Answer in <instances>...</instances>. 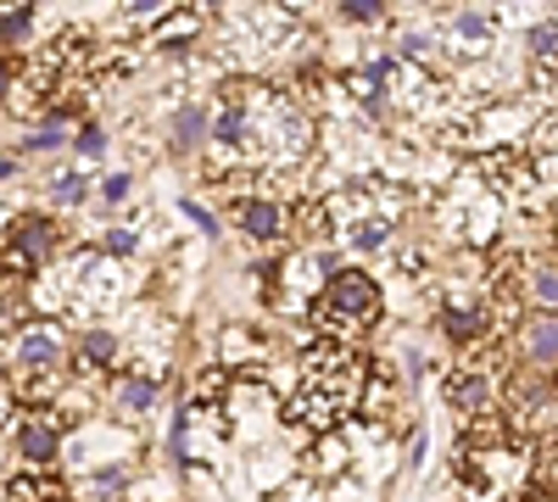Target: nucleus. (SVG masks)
Masks as SVG:
<instances>
[{"mask_svg":"<svg viewBox=\"0 0 558 502\" xmlns=\"http://www.w3.org/2000/svg\"><path fill=\"white\" fill-rule=\"evenodd\" d=\"M375 313H380L375 273L336 268L330 280H324L318 302H313V325H318L324 335H352V330H363V325H375Z\"/></svg>","mask_w":558,"mask_h":502,"instance_id":"obj_1","label":"nucleus"},{"mask_svg":"<svg viewBox=\"0 0 558 502\" xmlns=\"http://www.w3.org/2000/svg\"><path fill=\"white\" fill-rule=\"evenodd\" d=\"M62 246V230H57V218H45V212H23L12 218V230H7V280H17V268H45L57 257Z\"/></svg>","mask_w":558,"mask_h":502,"instance_id":"obj_2","label":"nucleus"},{"mask_svg":"<svg viewBox=\"0 0 558 502\" xmlns=\"http://www.w3.org/2000/svg\"><path fill=\"white\" fill-rule=\"evenodd\" d=\"M62 357H68V341H62L57 325L23 330V341H12V363H23V375H39V380H57Z\"/></svg>","mask_w":558,"mask_h":502,"instance_id":"obj_3","label":"nucleus"},{"mask_svg":"<svg viewBox=\"0 0 558 502\" xmlns=\"http://www.w3.org/2000/svg\"><path fill=\"white\" fill-rule=\"evenodd\" d=\"M12 446L23 452L28 469L57 464V452H62V419H23V425L12 430Z\"/></svg>","mask_w":558,"mask_h":502,"instance_id":"obj_4","label":"nucleus"},{"mask_svg":"<svg viewBox=\"0 0 558 502\" xmlns=\"http://www.w3.org/2000/svg\"><path fill=\"white\" fill-rule=\"evenodd\" d=\"M492 375L486 369H470V363H463V369H452L447 375V402L458 407L463 419H481V414H492Z\"/></svg>","mask_w":558,"mask_h":502,"instance_id":"obj_5","label":"nucleus"},{"mask_svg":"<svg viewBox=\"0 0 558 502\" xmlns=\"http://www.w3.org/2000/svg\"><path fill=\"white\" fill-rule=\"evenodd\" d=\"M520 352L531 369H558V313H536L520 325Z\"/></svg>","mask_w":558,"mask_h":502,"instance_id":"obj_6","label":"nucleus"},{"mask_svg":"<svg viewBox=\"0 0 558 502\" xmlns=\"http://www.w3.org/2000/svg\"><path fill=\"white\" fill-rule=\"evenodd\" d=\"M235 223H241L252 241H274V235H286V201H274V196H241L235 201Z\"/></svg>","mask_w":558,"mask_h":502,"instance_id":"obj_7","label":"nucleus"},{"mask_svg":"<svg viewBox=\"0 0 558 502\" xmlns=\"http://www.w3.org/2000/svg\"><path fill=\"white\" fill-rule=\"evenodd\" d=\"M441 330H447L452 346H481V341L497 330V318H492L486 302H475V307H447V313H441Z\"/></svg>","mask_w":558,"mask_h":502,"instance_id":"obj_8","label":"nucleus"},{"mask_svg":"<svg viewBox=\"0 0 558 502\" xmlns=\"http://www.w3.org/2000/svg\"><path fill=\"white\" fill-rule=\"evenodd\" d=\"M475 173L492 179V191H531L536 185V168L525 157H514V151H486L475 162Z\"/></svg>","mask_w":558,"mask_h":502,"instance_id":"obj_9","label":"nucleus"},{"mask_svg":"<svg viewBox=\"0 0 558 502\" xmlns=\"http://www.w3.org/2000/svg\"><path fill=\"white\" fill-rule=\"evenodd\" d=\"M168 134H173V151H196L202 140H213V118H207V107H196V101H184L179 112H173V123H168Z\"/></svg>","mask_w":558,"mask_h":502,"instance_id":"obj_10","label":"nucleus"},{"mask_svg":"<svg viewBox=\"0 0 558 502\" xmlns=\"http://www.w3.org/2000/svg\"><path fill=\"white\" fill-rule=\"evenodd\" d=\"M520 285H525V296H531L542 313H558V262H531V268L520 273Z\"/></svg>","mask_w":558,"mask_h":502,"instance_id":"obj_11","label":"nucleus"},{"mask_svg":"<svg viewBox=\"0 0 558 502\" xmlns=\"http://www.w3.org/2000/svg\"><path fill=\"white\" fill-rule=\"evenodd\" d=\"M73 357H78V369H89V375H96V369H107V363L118 357V341H112V330H84Z\"/></svg>","mask_w":558,"mask_h":502,"instance_id":"obj_12","label":"nucleus"},{"mask_svg":"<svg viewBox=\"0 0 558 502\" xmlns=\"http://www.w3.org/2000/svg\"><path fill=\"white\" fill-rule=\"evenodd\" d=\"M347 464H352V446H347L341 430H330V436L313 441V469H318V475H341Z\"/></svg>","mask_w":558,"mask_h":502,"instance_id":"obj_13","label":"nucleus"},{"mask_svg":"<svg viewBox=\"0 0 558 502\" xmlns=\"http://www.w3.org/2000/svg\"><path fill=\"white\" fill-rule=\"evenodd\" d=\"M7 502H68V491L57 480H34V475H12L7 480Z\"/></svg>","mask_w":558,"mask_h":502,"instance_id":"obj_14","label":"nucleus"},{"mask_svg":"<svg viewBox=\"0 0 558 502\" xmlns=\"http://www.w3.org/2000/svg\"><path fill=\"white\" fill-rule=\"evenodd\" d=\"M151 402H157V380H151V375H129V380H118V407H129V414H146Z\"/></svg>","mask_w":558,"mask_h":502,"instance_id":"obj_15","label":"nucleus"},{"mask_svg":"<svg viewBox=\"0 0 558 502\" xmlns=\"http://www.w3.org/2000/svg\"><path fill=\"white\" fill-rule=\"evenodd\" d=\"M202 28V12H173L157 34H151V45H157V51H162V45H179V39H191Z\"/></svg>","mask_w":558,"mask_h":502,"instance_id":"obj_16","label":"nucleus"},{"mask_svg":"<svg viewBox=\"0 0 558 502\" xmlns=\"http://www.w3.org/2000/svg\"><path fill=\"white\" fill-rule=\"evenodd\" d=\"M531 57H536V68H553L558 62V17H547V23L531 28Z\"/></svg>","mask_w":558,"mask_h":502,"instance_id":"obj_17","label":"nucleus"},{"mask_svg":"<svg viewBox=\"0 0 558 502\" xmlns=\"http://www.w3.org/2000/svg\"><path fill=\"white\" fill-rule=\"evenodd\" d=\"M28 28H34V12L28 7H7V17H0V45L17 51V45L28 39Z\"/></svg>","mask_w":558,"mask_h":502,"instance_id":"obj_18","label":"nucleus"},{"mask_svg":"<svg viewBox=\"0 0 558 502\" xmlns=\"http://www.w3.org/2000/svg\"><path fill=\"white\" fill-rule=\"evenodd\" d=\"M84 185H89L84 173H57V185H51V196H57L62 207H78V201H84Z\"/></svg>","mask_w":558,"mask_h":502,"instance_id":"obj_19","label":"nucleus"},{"mask_svg":"<svg viewBox=\"0 0 558 502\" xmlns=\"http://www.w3.org/2000/svg\"><path fill=\"white\" fill-rule=\"evenodd\" d=\"M386 241H391V223H386V218L357 223V235H352V246H363V252H375V246H386Z\"/></svg>","mask_w":558,"mask_h":502,"instance_id":"obj_20","label":"nucleus"},{"mask_svg":"<svg viewBox=\"0 0 558 502\" xmlns=\"http://www.w3.org/2000/svg\"><path fill=\"white\" fill-rule=\"evenodd\" d=\"M241 352L252 357V352H257V341H252L246 330H223V363H241Z\"/></svg>","mask_w":558,"mask_h":502,"instance_id":"obj_21","label":"nucleus"},{"mask_svg":"<svg viewBox=\"0 0 558 502\" xmlns=\"http://www.w3.org/2000/svg\"><path fill=\"white\" fill-rule=\"evenodd\" d=\"M352 23H380L386 17V7H380V0H347V7H341Z\"/></svg>","mask_w":558,"mask_h":502,"instance_id":"obj_22","label":"nucleus"},{"mask_svg":"<svg viewBox=\"0 0 558 502\" xmlns=\"http://www.w3.org/2000/svg\"><path fill=\"white\" fill-rule=\"evenodd\" d=\"M73 146H78V157H101V146H107V134H101L96 123H84V128H78V140H73Z\"/></svg>","mask_w":558,"mask_h":502,"instance_id":"obj_23","label":"nucleus"},{"mask_svg":"<svg viewBox=\"0 0 558 502\" xmlns=\"http://www.w3.org/2000/svg\"><path fill=\"white\" fill-rule=\"evenodd\" d=\"M129 185H134L129 173H107V179H101V201H123V196H129Z\"/></svg>","mask_w":558,"mask_h":502,"instance_id":"obj_24","label":"nucleus"},{"mask_svg":"<svg viewBox=\"0 0 558 502\" xmlns=\"http://www.w3.org/2000/svg\"><path fill=\"white\" fill-rule=\"evenodd\" d=\"M458 34H463V39H486V34H492V23H486L481 12H463V17H458Z\"/></svg>","mask_w":558,"mask_h":502,"instance_id":"obj_25","label":"nucleus"},{"mask_svg":"<svg viewBox=\"0 0 558 502\" xmlns=\"http://www.w3.org/2000/svg\"><path fill=\"white\" fill-rule=\"evenodd\" d=\"M57 146H62V128H51V123H45L34 140H28V151H57Z\"/></svg>","mask_w":558,"mask_h":502,"instance_id":"obj_26","label":"nucleus"},{"mask_svg":"<svg viewBox=\"0 0 558 502\" xmlns=\"http://www.w3.org/2000/svg\"><path fill=\"white\" fill-rule=\"evenodd\" d=\"M134 252V230H118V235H107V257H129Z\"/></svg>","mask_w":558,"mask_h":502,"instance_id":"obj_27","label":"nucleus"},{"mask_svg":"<svg viewBox=\"0 0 558 502\" xmlns=\"http://www.w3.org/2000/svg\"><path fill=\"white\" fill-rule=\"evenodd\" d=\"M184 212H191V218L202 223V235H213V230H218V218H213V212H207L202 201H184Z\"/></svg>","mask_w":558,"mask_h":502,"instance_id":"obj_28","label":"nucleus"},{"mask_svg":"<svg viewBox=\"0 0 558 502\" xmlns=\"http://www.w3.org/2000/svg\"><path fill=\"white\" fill-rule=\"evenodd\" d=\"M218 391H223V369H213V375L196 385V396H218Z\"/></svg>","mask_w":558,"mask_h":502,"instance_id":"obj_29","label":"nucleus"}]
</instances>
